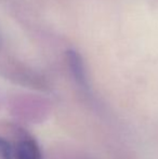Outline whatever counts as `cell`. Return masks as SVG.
I'll return each instance as SVG.
<instances>
[{
	"label": "cell",
	"mask_w": 158,
	"mask_h": 159,
	"mask_svg": "<svg viewBox=\"0 0 158 159\" xmlns=\"http://www.w3.org/2000/svg\"><path fill=\"white\" fill-rule=\"evenodd\" d=\"M15 159H43L39 145L30 136H24L15 147Z\"/></svg>",
	"instance_id": "cell-2"
},
{
	"label": "cell",
	"mask_w": 158,
	"mask_h": 159,
	"mask_svg": "<svg viewBox=\"0 0 158 159\" xmlns=\"http://www.w3.org/2000/svg\"><path fill=\"white\" fill-rule=\"evenodd\" d=\"M0 159H15L14 147L2 138H0Z\"/></svg>",
	"instance_id": "cell-3"
},
{
	"label": "cell",
	"mask_w": 158,
	"mask_h": 159,
	"mask_svg": "<svg viewBox=\"0 0 158 159\" xmlns=\"http://www.w3.org/2000/svg\"><path fill=\"white\" fill-rule=\"evenodd\" d=\"M66 57H67L68 67H70V73H72L75 81L81 88L88 89V77H87L86 67H84L82 57H80L78 52L74 50L67 51Z\"/></svg>",
	"instance_id": "cell-1"
}]
</instances>
